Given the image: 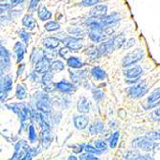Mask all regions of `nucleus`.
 I'll return each instance as SVG.
<instances>
[{"label": "nucleus", "instance_id": "nucleus-1", "mask_svg": "<svg viewBox=\"0 0 160 160\" xmlns=\"http://www.w3.org/2000/svg\"><path fill=\"white\" fill-rule=\"evenodd\" d=\"M143 57H144V51L141 49H135L124 57L122 65L124 67H128L130 65H133L134 63L141 61Z\"/></svg>", "mask_w": 160, "mask_h": 160}, {"label": "nucleus", "instance_id": "nucleus-2", "mask_svg": "<svg viewBox=\"0 0 160 160\" xmlns=\"http://www.w3.org/2000/svg\"><path fill=\"white\" fill-rule=\"evenodd\" d=\"M11 110H12L14 113H17L18 115V117L20 118V122L23 125V122L25 120H27L29 117H31L30 115V111H29V108L23 105V104H14L12 106H7Z\"/></svg>", "mask_w": 160, "mask_h": 160}, {"label": "nucleus", "instance_id": "nucleus-3", "mask_svg": "<svg viewBox=\"0 0 160 160\" xmlns=\"http://www.w3.org/2000/svg\"><path fill=\"white\" fill-rule=\"evenodd\" d=\"M132 146L139 148L145 152H151L154 147V143L147 136H144V137H138L135 140H133Z\"/></svg>", "mask_w": 160, "mask_h": 160}, {"label": "nucleus", "instance_id": "nucleus-4", "mask_svg": "<svg viewBox=\"0 0 160 160\" xmlns=\"http://www.w3.org/2000/svg\"><path fill=\"white\" fill-rule=\"evenodd\" d=\"M63 44L65 45V48H67L70 51H79L82 48V40L76 38L72 37H66L62 39Z\"/></svg>", "mask_w": 160, "mask_h": 160}, {"label": "nucleus", "instance_id": "nucleus-5", "mask_svg": "<svg viewBox=\"0 0 160 160\" xmlns=\"http://www.w3.org/2000/svg\"><path fill=\"white\" fill-rule=\"evenodd\" d=\"M50 67H51L50 60H48L45 57H43L41 60H39L38 62H36L35 71L37 72V73H40V74L44 75L49 72Z\"/></svg>", "mask_w": 160, "mask_h": 160}, {"label": "nucleus", "instance_id": "nucleus-6", "mask_svg": "<svg viewBox=\"0 0 160 160\" xmlns=\"http://www.w3.org/2000/svg\"><path fill=\"white\" fill-rule=\"evenodd\" d=\"M149 88L148 86L145 83H139L135 86L130 87V89L128 91V94L132 98H139L143 95H145L148 92Z\"/></svg>", "mask_w": 160, "mask_h": 160}, {"label": "nucleus", "instance_id": "nucleus-7", "mask_svg": "<svg viewBox=\"0 0 160 160\" xmlns=\"http://www.w3.org/2000/svg\"><path fill=\"white\" fill-rule=\"evenodd\" d=\"M11 65V55L9 51L1 45V73H5L10 69Z\"/></svg>", "mask_w": 160, "mask_h": 160}, {"label": "nucleus", "instance_id": "nucleus-8", "mask_svg": "<svg viewBox=\"0 0 160 160\" xmlns=\"http://www.w3.org/2000/svg\"><path fill=\"white\" fill-rule=\"evenodd\" d=\"M108 12V7L107 5H96L89 12V16L92 18H101L103 19L106 18V13Z\"/></svg>", "mask_w": 160, "mask_h": 160}, {"label": "nucleus", "instance_id": "nucleus-9", "mask_svg": "<svg viewBox=\"0 0 160 160\" xmlns=\"http://www.w3.org/2000/svg\"><path fill=\"white\" fill-rule=\"evenodd\" d=\"M37 108L42 114H46V113L50 112L51 105H50V101H49V98L47 97V95H44V97H41L38 101Z\"/></svg>", "mask_w": 160, "mask_h": 160}, {"label": "nucleus", "instance_id": "nucleus-10", "mask_svg": "<svg viewBox=\"0 0 160 160\" xmlns=\"http://www.w3.org/2000/svg\"><path fill=\"white\" fill-rule=\"evenodd\" d=\"M89 123V118L85 115H78L74 117V126L77 129H84Z\"/></svg>", "mask_w": 160, "mask_h": 160}, {"label": "nucleus", "instance_id": "nucleus-11", "mask_svg": "<svg viewBox=\"0 0 160 160\" xmlns=\"http://www.w3.org/2000/svg\"><path fill=\"white\" fill-rule=\"evenodd\" d=\"M56 88L64 93H70L75 90V85L65 81H61L56 83Z\"/></svg>", "mask_w": 160, "mask_h": 160}, {"label": "nucleus", "instance_id": "nucleus-12", "mask_svg": "<svg viewBox=\"0 0 160 160\" xmlns=\"http://www.w3.org/2000/svg\"><path fill=\"white\" fill-rule=\"evenodd\" d=\"M143 73V69L141 66L136 65L132 68H129L125 71V76L128 79H137Z\"/></svg>", "mask_w": 160, "mask_h": 160}, {"label": "nucleus", "instance_id": "nucleus-13", "mask_svg": "<svg viewBox=\"0 0 160 160\" xmlns=\"http://www.w3.org/2000/svg\"><path fill=\"white\" fill-rule=\"evenodd\" d=\"M119 20H121L120 14L117 12H113L112 14H110V16H107L103 19H101V22L103 24V26H108V25H111V24L118 22Z\"/></svg>", "mask_w": 160, "mask_h": 160}, {"label": "nucleus", "instance_id": "nucleus-14", "mask_svg": "<svg viewBox=\"0 0 160 160\" xmlns=\"http://www.w3.org/2000/svg\"><path fill=\"white\" fill-rule=\"evenodd\" d=\"M43 45L48 50H54L60 45V40L54 37H48L43 40Z\"/></svg>", "mask_w": 160, "mask_h": 160}, {"label": "nucleus", "instance_id": "nucleus-15", "mask_svg": "<svg viewBox=\"0 0 160 160\" xmlns=\"http://www.w3.org/2000/svg\"><path fill=\"white\" fill-rule=\"evenodd\" d=\"M77 108L79 110V112L81 113H88L90 110V104L89 102L87 101L86 98L82 97L79 100L78 105H77Z\"/></svg>", "mask_w": 160, "mask_h": 160}, {"label": "nucleus", "instance_id": "nucleus-16", "mask_svg": "<svg viewBox=\"0 0 160 160\" xmlns=\"http://www.w3.org/2000/svg\"><path fill=\"white\" fill-rule=\"evenodd\" d=\"M38 14L39 19L42 20V21L49 20L52 18V12L50 11H48L44 5H40L39 6L38 11Z\"/></svg>", "mask_w": 160, "mask_h": 160}, {"label": "nucleus", "instance_id": "nucleus-17", "mask_svg": "<svg viewBox=\"0 0 160 160\" xmlns=\"http://www.w3.org/2000/svg\"><path fill=\"white\" fill-rule=\"evenodd\" d=\"M12 88V80L10 76L2 77L1 79V92L8 93Z\"/></svg>", "mask_w": 160, "mask_h": 160}, {"label": "nucleus", "instance_id": "nucleus-18", "mask_svg": "<svg viewBox=\"0 0 160 160\" xmlns=\"http://www.w3.org/2000/svg\"><path fill=\"white\" fill-rule=\"evenodd\" d=\"M125 40H126V38H125V36H124L123 34L114 37V38L110 40L113 50H117V49L121 48V47L124 45Z\"/></svg>", "mask_w": 160, "mask_h": 160}, {"label": "nucleus", "instance_id": "nucleus-19", "mask_svg": "<svg viewBox=\"0 0 160 160\" xmlns=\"http://www.w3.org/2000/svg\"><path fill=\"white\" fill-rule=\"evenodd\" d=\"M13 51L16 52L18 56V62H20L24 59V54H25V48L22 42H17L13 46Z\"/></svg>", "mask_w": 160, "mask_h": 160}, {"label": "nucleus", "instance_id": "nucleus-20", "mask_svg": "<svg viewBox=\"0 0 160 160\" xmlns=\"http://www.w3.org/2000/svg\"><path fill=\"white\" fill-rule=\"evenodd\" d=\"M51 132L50 128H45L41 130V143L43 144V146L47 148L50 143H51Z\"/></svg>", "mask_w": 160, "mask_h": 160}, {"label": "nucleus", "instance_id": "nucleus-21", "mask_svg": "<svg viewBox=\"0 0 160 160\" xmlns=\"http://www.w3.org/2000/svg\"><path fill=\"white\" fill-rule=\"evenodd\" d=\"M91 75H92L96 80H99V81L104 80V79H106V77H107L106 71L103 70V69H102L101 67H99V66L93 67V68L91 69Z\"/></svg>", "mask_w": 160, "mask_h": 160}, {"label": "nucleus", "instance_id": "nucleus-22", "mask_svg": "<svg viewBox=\"0 0 160 160\" xmlns=\"http://www.w3.org/2000/svg\"><path fill=\"white\" fill-rule=\"evenodd\" d=\"M67 62V65L71 68H75V69H79L81 67L83 66V63L79 59L78 57H73V56H71L69 59L66 61Z\"/></svg>", "mask_w": 160, "mask_h": 160}, {"label": "nucleus", "instance_id": "nucleus-23", "mask_svg": "<svg viewBox=\"0 0 160 160\" xmlns=\"http://www.w3.org/2000/svg\"><path fill=\"white\" fill-rule=\"evenodd\" d=\"M22 24L25 27H27L28 29H31V30H33V29L36 28V26H37L36 20L31 14H25L22 19Z\"/></svg>", "mask_w": 160, "mask_h": 160}, {"label": "nucleus", "instance_id": "nucleus-24", "mask_svg": "<svg viewBox=\"0 0 160 160\" xmlns=\"http://www.w3.org/2000/svg\"><path fill=\"white\" fill-rule=\"evenodd\" d=\"M104 124L102 123L101 121H97L95 122L90 128H89V132L93 135H96L100 132H102L104 130Z\"/></svg>", "mask_w": 160, "mask_h": 160}, {"label": "nucleus", "instance_id": "nucleus-25", "mask_svg": "<svg viewBox=\"0 0 160 160\" xmlns=\"http://www.w3.org/2000/svg\"><path fill=\"white\" fill-rule=\"evenodd\" d=\"M98 48H99V51H100L101 55H107V54H108V53H110V52L113 51V48H112L110 40L109 41H107V42L101 43L100 46Z\"/></svg>", "mask_w": 160, "mask_h": 160}, {"label": "nucleus", "instance_id": "nucleus-26", "mask_svg": "<svg viewBox=\"0 0 160 160\" xmlns=\"http://www.w3.org/2000/svg\"><path fill=\"white\" fill-rule=\"evenodd\" d=\"M89 38L93 41H95V42H102V41L105 39L106 36H104V34L102 33V30H99V31H90L89 32Z\"/></svg>", "mask_w": 160, "mask_h": 160}, {"label": "nucleus", "instance_id": "nucleus-27", "mask_svg": "<svg viewBox=\"0 0 160 160\" xmlns=\"http://www.w3.org/2000/svg\"><path fill=\"white\" fill-rule=\"evenodd\" d=\"M141 157V154L138 151L132 150V151H128L124 154V158L127 160H138Z\"/></svg>", "mask_w": 160, "mask_h": 160}, {"label": "nucleus", "instance_id": "nucleus-28", "mask_svg": "<svg viewBox=\"0 0 160 160\" xmlns=\"http://www.w3.org/2000/svg\"><path fill=\"white\" fill-rule=\"evenodd\" d=\"M160 99V87L155 88L149 96L148 98V103L149 104H154L155 102H157Z\"/></svg>", "mask_w": 160, "mask_h": 160}, {"label": "nucleus", "instance_id": "nucleus-29", "mask_svg": "<svg viewBox=\"0 0 160 160\" xmlns=\"http://www.w3.org/2000/svg\"><path fill=\"white\" fill-rule=\"evenodd\" d=\"M87 55H88V57L90 58L91 60L95 61V60H98L100 56H101V53L99 51V48H96V47H90L88 49V51H87Z\"/></svg>", "mask_w": 160, "mask_h": 160}, {"label": "nucleus", "instance_id": "nucleus-30", "mask_svg": "<svg viewBox=\"0 0 160 160\" xmlns=\"http://www.w3.org/2000/svg\"><path fill=\"white\" fill-rule=\"evenodd\" d=\"M64 69V63L62 62V61H54L51 62V67H50V70L52 71H62Z\"/></svg>", "mask_w": 160, "mask_h": 160}, {"label": "nucleus", "instance_id": "nucleus-31", "mask_svg": "<svg viewBox=\"0 0 160 160\" xmlns=\"http://www.w3.org/2000/svg\"><path fill=\"white\" fill-rule=\"evenodd\" d=\"M16 95H17V98L19 99V100H23L26 98V95H27V92H26V88L21 85V84H18L17 86V91H16Z\"/></svg>", "mask_w": 160, "mask_h": 160}, {"label": "nucleus", "instance_id": "nucleus-32", "mask_svg": "<svg viewBox=\"0 0 160 160\" xmlns=\"http://www.w3.org/2000/svg\"><path fill=\"white\" fill-rule=\"evenodd\" d=\"M119 138H120V132H115L112 134V136L109 140V147L111 149L116 148V146H117V144H118V141H119Z\"/></svg>", "mask_w": 160, "mask_h": 160}, {"label": "nucleus", "instance_id": "nucleus-33", "mask_svg": "<svg viewBox=\"0 0 160 160\" xmlns=\"http://www.w3.org/2000/svg\"><path fill=\"white\" fill-rule=\"evenodd\" d=\"M45 29L47 31L49 32H54V31H57V30H59V29L61 28L60 24L58 23L57 21H49L45 24Z\"/></svg>", "mask_w": 160, "mask_h": 160}, {"label": "nucleus", "instance_id": "nucleus-34", "mask_svg": "<svg viewBox=\"0 0 160 160\" xmlns=\"http://www.w3.org/2000/svg\"><path fill=\"white\" fill-rule=\"evenodd\" d=\"M29 140L32 143H35L36 140H37V134H36V129H35V127L34 126H29Z\"/></svg>", "mask_w": 160, "mask_h": 160}, {"label": "nucleus", "instance_id": "nucleus-35", "mask_svg": "<svg viewBox=\"0 0 160 160\" xmlns=\"http://www.w3.org/2000/svg\"><path fill=\"white\" fill-rule=\"evenodd\" d=\"M95 147L98 151L100 152H103V151H106L108 149V145L105 141L103 140H97L95 142Z\"/></svg>", "mask_w": 160, "mask_h": 160}, {"label": "nucleus", "instance_id": "nucleus-36", "mask_svg": "<svg viewBox=\"0 0 160 160\" xmlns=\"http://www.w3.org/2000/svg\"><path fill=\"white\" fill-rule=\"evenodd\" d=\"M79 159H80V160H101V159H100L99 157H97L96 155L90 154V153H87V152L81 154L80 157H79Z\"/></svg>", "mask_w": 160, "mask_h": 160}, {"label": "nucleus", "instance_id": "nucleus-37", "mask_svg": "<svg viewBox=\"0 0 160 160\" xmlns=\"http://www.w3.org/2000/svg\"><path fill=\"white\" fill-rule=\"evenodd\" d=\"M84 151L87 153H90V154H99V153H102V152L98 151L96 148H93L92 146H90V145H85Z\"/></svg>", "mask_w": 160, "mask_h": 160}, {"label": "nucleus", "instance_id": "nucleus-38", "mask_svg": "<svg viewBox=\"0 0 160 160\" xmlns=\"http://www.w3.org/2000/svg\"><path fill=\"white\" fill-rule=\"evenodd\" d=\"M18 35H19V38H21V40L25 43V44H27L28 41H29V38H30V35L24 30H20Z\"/></svg>", "mask_w": 160, "mask_h": 160}, {"label": "nucleus", "instance_id": "nucleus-39", "mask_svg": "<svg viewBox=\"0 0 160 160\" xmlns=\"http://www.w3.org/2000/svg\"><path fill=\"white\" fill-rule=\"evenodd\" d=\"M52 79H53V74L50 73V72L44 74V75L42 76V83H43V85L52 82Z\"/></svg>", "mask_w": 160, "mask_h": 160}, {"label": "nucleus", "instance_id": "nucleus-40", "mask_svg": "<svg viewBox=\"0 0 160 160\" xmlns=\"http://www.w3.org/2000/svg\"><path fill=\"white\" fill-rule=\"evenodd\" d=\"M149 139H151L152 141H154V140H160V133L157 132H150L147 133L146 135Z\"/></svg>", "mask_w": 160, "mask_h": 160}, {"label": "nucleus", "instance_id": "nucleus-41", "mask_svg": "<svg viewBox=\"0 0 160 160\" xmlns=\"http://www.w3.org/2000/svg\"><path fill=\"white\" fill-rule=\"evenodd\" d=\"M69 53H70V50H68L67 48H62V49L60 50L59 55L62 58V59H66V61H67L69 59V58L67 57L69 55Z\"/></svg>", "mask_w": 160, "mask_h": 160}, {"label": "nucleus", "instance_id": "nucleus-42", "mask_svg": "<svg viewBox=\"0 0 160 160\" xmlns=\"http://www.w3.org/2000/svg\"><path fill=\"white\" fill-rule=\"evenodd\" d=\"M84 147H85V145H84V144H82V145H75V146H73V151H74V152H76V153H81V152L84 150Z\"/></svg>", "mask_w": 160, "mask_h": 160}, {"label": "nucleus", "instance_id": "nucleus-43", "mask_svg": "<svg viewBox=\"0 0 160 160\" xmlns=\"http://www.w3.org/2000/svg\"><path fill=\"white\" fill-rule=\"evenodd\" d=\"M97 3H99L98 0H85V1H82L80 4L82 6H92V5H95Z\"/></svg>", "mask_w": 160, "mask_h": 160}, {"label": "nucleus", "instance_id": "nucleus-44", "mask_svg": "<svg viewBox=\"0 0 160 160\" xmlns=\"http://www.w3.org/2000/svg\"><path fill=\"white\" fill-rule=\"evenodd\" d=\"M38 4H39V1H38V0H33V1H31V4H30V6H29V11L30 12H34L36 9H37V7L38 6Z\"/></svg>", "mask_w": 160, "mask_h": 160}, {"label": "nucleus", "instance_id": "nucleus-45", "mask_svg": "<svg viewBox=\"0 0 160 160\" xmlns=\"http://www.w3.org/2000/svg\"><path fill=\"white\" fill-rule=\"evenodd\" d=\"M93 95H94V98L96 100H101L104 98V93L100 91V90H94L93 91Z\"/></svg>", "mask_w": 160, "mask_h": 160}, {"label": "nucleus", "instance_id": "nucleus-46", "mask_svg": "<svg viewBox=\"0 0 160 160\" xmlns=\"http://www.w3.org/2000/svg\"><path fill=\"white\" fill-rule=\"evenodd\" d=\"M135 43V39L134 38H130L128 41V44L126 43V45H125V47H126V49H128V48H129V47H132L133 44Z\"/></svg>", "mask_w": 160, "mask_h": 160}, {"label": "nucleus", "instance_id": "nucleus-47", "mask_svg": "<svg viewBox=\"0 0 160 160\" xmlns=\"http://www.w3.org/2000/svg\"><path fill=\"white\" fill-rule=\"evenodd\" d=\"M24 68H25V64H20V68H18V76L22 74V71L24 70Z\"/></svg>", "mask_w": 160, "mask_h": 160}, {"label": "nucleus", "instance_id": "nucleus-48", "mask_svg": "<svg viewBox=\"0 0 160 160\" xmlns=\"http://www.w3.org/2000/svg\"><path fill=\"white\" fill-rule=\"evenodd\" d=\"M138 160H152V159L150 158L149 156H141Z\"/></svg>", "mask_w": 160, "mask_h": 160}, {"label": "nucleus", "instance_id": "nucleus-49", "mask_svg": "<svg viewBox=\"0 0 160 160\" xmlns=\"http://www.w3.org/2000/svg\"><path fill=\"white\" fill-rule=\"evenodd\" d=\"M67 160H78V158L76 156H74V155H70Z\"/></svg>", "mask_w": 160, "mask_h": 160}, {"label": "nucleus", "instance_id": "nucleus-50", "mask_svg": "<svg viewBox=\"0 0 160 160\" xmlns=\"http://www.w3.org/2000/svg\"><path fill=\"white\" fill-rule=\"evenodd\" d=\"M155 115H156V116H159V117H160V108L156 109V111H155Z\"/></svg>", "mask_w": 160, "mask_h": 160}]
</instances>
